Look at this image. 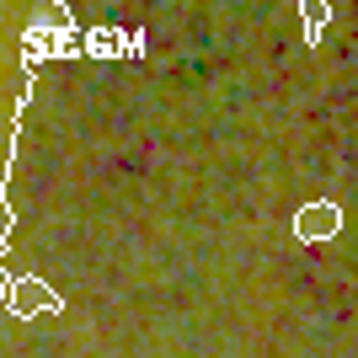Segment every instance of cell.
Instances as JSON below:
<instances>
[{"instance_id":"cell-1","label":"cell","mask_w":358,"mask_h":358,"mask_svg":"<svg viewBox=\"0 0 358 358\" xmlns=\"http://www.w3.org/2000/svg\"><path fill=\"white\" fill-rule=\"evenodd\" d=\"M294 236L305 241V246L337 241V236H343V209H337V203H327V198H315V203H299V214H294Z\"/></svg>"},{"instance_id":"cell-2","label":"cell","mask_w":358,"mask_h":358,"mask_svg":"<svg viewBox=\"0 0 358 358\" xmlns=\"http://www.w3.org/2000/svg\"><path fill=\"white\" fill-rule=\"evenodd\" d=\"M11 310L27 321V315H54V310H64V299L54 294V289L43 284V278H22V284H11Z\"/></svg>"},{"instance_id":"cell-3","label":"cell","mask_w":358,"mask_h":358,"mask_svg":"<svg viewBox=\"0 0 358 358\" xmlns=\"http://www.w3.org/2000/svg\"><path fill=\"white\" fill-rule=\"evenodd\" d=\"M299 16H305V38L321 43V32H327V22H331V6L327 0H299Z\"/></svg>"}]
</instances>
